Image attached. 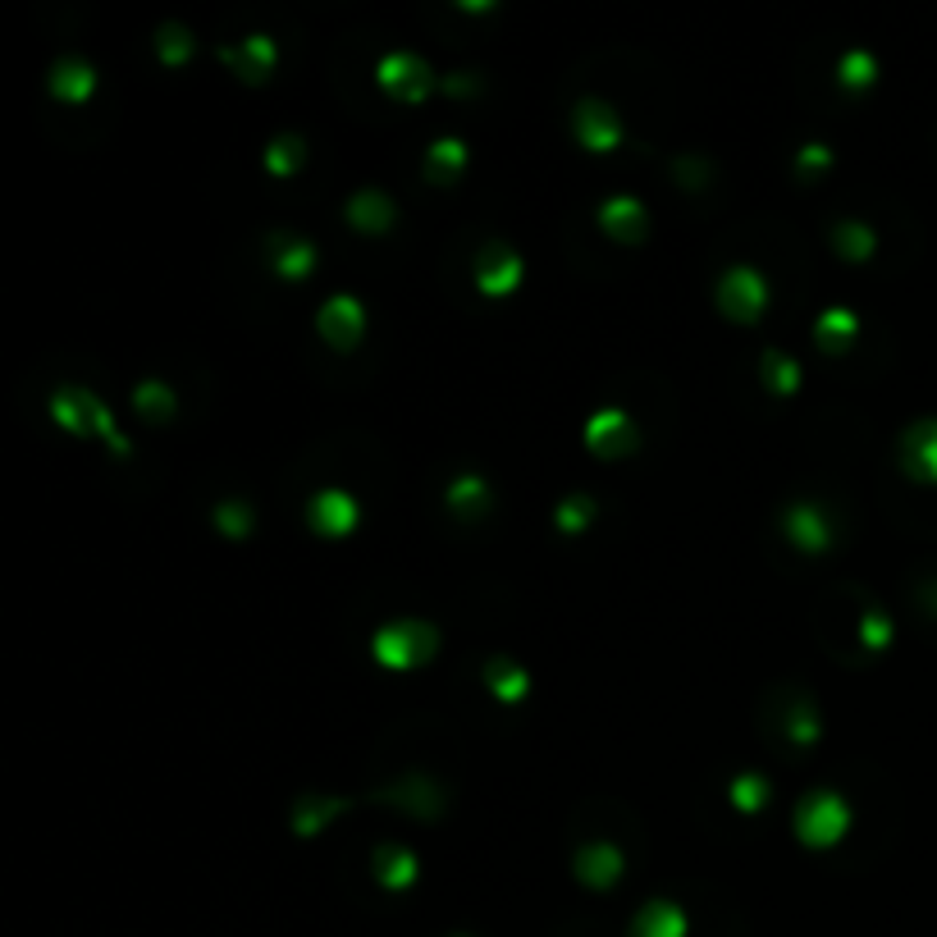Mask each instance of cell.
I'll list each match as a JSON object with an SVG mask.
<instances>
[{
	"instance_id": "obj_1",
	"label": "cell",
	"mask_w": 937,
	"mask_h": 937,
	"mask_svg": "<svg viewBox=\"0 0 937 937\" xmlns=\"http://www.w3.org/2000/svg\"><path fill=\"white\" fill-rule=\"evenodd\" d=\"M796 824H800V837L809 846H832L841 837V828H846V800H837L828 792L824 796H809L800 805V814H796Z\"/></svg>"
},
{
	"instance_id": "obj_2",
	"label": "cell",
	"mask_w": 937,
	"mask_h": 937,
	"mask_svg": "<svg viewBox=\"0 0 937 937\" xmlns=\"http://www.w3.org/2000/svg\"><path fill=\"white\" fill-rule=\"evenodd\" d=\"M431 631L426 627H416V622H394V627H384L380 636H375V654L384 663H394V668H403V663H416V658H426L431 650Z\"/></svg>"
},
{
	"instance_id": "obj_3",
	"label": "cell",
	"mask_w": 937,
	"mask_h": 937,
	"mask_svg": "<svg viewBox=\"0 0 937 937\" xmlns=\"http://www.w3.org/2000/svg\"><path fill=\"white\" fill-rule=\"evenodd\" d=\"M722 302H728V312L750 320L754 312L764 307V284L760 275H750V270H732L728 280H722Z\"/></svg>"
},
{
	"instance_id": "obj_4",
	"label": "cell",
	"mask_w": 937,
	"mask_h": 937,
	"mask_svg": "<svg viewBox=\"0 0 937 937\" xmlns=\"http://www.w3.org/2000/svg\"><path fill=\"white\" fill-rule=\"evenodd\" d=\"M686 933V919H682V911L677 905H668V901H654V905H645V911L636 915V924H631V937H682Z\"/></svg>"
},
{
	"instance_id": "obj_5",
	"label": "cell",
	"mask_w": 937,
	"mask_h": 937,
	"mask_svg": "<svg viewBox=\"0 0 937 937\" xmlns=\"http://www.w3.org/2000/svg\"><path fill=\"white\" fill-rule=\"evenodd\" d=\"M320 325H325V339L352 344L357 329H361V307H357L352 297H335V302H329V307L320 312Z\"/></svg>"
},
{
	"instance_id": "obj_6",
	"label": "cell",
	"mask_w": 937,
	"mask_h": 937,
	"mask_svg": "<svg viewBox=\"0 0 937 937\" xmlns=\"http://www.w3.org/2000/svg\"><path fill=\"white\" fill-rule=\"evenodd\" d=\"M421 74V65L412 55H389L384 65H380V83L384 87H399V92H407V97H421L431 87V78H416Z\"/></svg>"
},
{
	"instance_id": "obj_7",
	"label": "cell",
	"mask_w": 937,
	"mask_h": 937,
	"mask_svg": "<svg viewBox=\"0 0 937 937\" xmlns=\"http://www.w3.org/2000/svg\"><path fill=\"white\" fill-rule=\"evenodd\" d=\"M618 869H622V856L613 851V846H586L581 873H586L590 887H609V883L618 879Z\"/></svg>"
},
{
	"instance_id": "obj_8",
	"label": "cell",
	"mask_w": 937,
	"mask_h": 937,
	"mask_svg": "<svg viewBox=\"0 0 937 937\" xmlns=\"http://www.w3.org/2000/svg\"><path fill=\"white\" fill-rule=\"evenodd\" d=\"M312 517H316V526L320 531H348L352 522H357V508H352V499H344V494H320L316 503H312Z\"/></svg>"
},
{
	"instance_id": "obj_9",
	"label": "cell",
	"mask_w": 937,
	"mask_h": 937,
	"mask_svg": "<svg viewBox=\"0 0 937 937\" xmlns=\"http://www.w3.org/2000/svg\"><path fill=\"white\" fill-rule=\"evenodd\" d=\"M792 535L805 544V549H819V544H824V522H819V512H814V508H796V512H792Z\"/></svg>"
},
{
	"instance_id": "obj_10",
	"label": "cell",
	"mask_w": 937,
	"mask_h": 937,
	"mask_svg": "<svg viewBox=\"0 0 937 937\" xmlns=\"http://www.w3.org/2000/svg\"><path fill=\"white\" fill-rule=\"evenodd\" d=\"M412 873H416V864H412V856H403V851H389V856L380 860V879H384L389 887H407Z\"/></svg>"
},
{
	"instance_id": "obj_11",
	"label": "cell",
	"mask_w": 937,
	"mask_h": 937,
	"mask_svg": "<svg viewBox=\"0 0 937 937\" xmlns=\"http://www.w3.org/2000/svg\"><path fill=\"white\" fill-rule=\"evenodd\" d=\"M636 220H641V206L631 201V197H618V201H609V206H603V225H609L613 233H622V229H636Z\"/></svg>"
},
{
	"instance_id": "obj_12",
	"label": "cell",
	"mask_w": 937,
	"mask_h": 937,
	"mask_svg": "<svg viewBox=\"0 0 937 937\" xmlns=\"http://www.w3.org/2000/svg\"><path fill=\"white\" fill-rule=\"evenodd\" d=\"M55 74H59V78H55V92H59V97H83L87 87H92V74H87L83 65H59Z\"/></svg>"
},
{
	"instance_id": "obj_13",
	"label": "cell",
	"mask_w": 937,
	"mask_h": 937,
	"mask_svg": "<svg viewBox=\"0 0 937 937\" xmlns=\"http://www.w3.org/2000/svg\"><path fill=\"white\" fill-rule=\"evenodd\" d=\"M851 329H856V320L846 316V312H828V316L819 320V339H824V344H832V339H851Z\"/></svg>"
},
{
	"instance_id": "obj_14",
	"label": "cell",
	"mask_w": 937,
	"mask_h": 937,
	"mask_svg": "<svg viewBox=\"0 0 937 937\" xmlns=\"http://www.w3.org/2000/svg\"><path fill=\"white\" fill-rule=\"evenodd\" d=\"M732 796L741 800V809H760V800H764V782H760V777H741L737 787H732Z\"/></svg>"
},
{
	"instance_id": "obj_15",
	"label": "cell",
	"mask_w": 937,
	"mask_h": 937,
	"mask_svg": "<svg viewBox=\"0 0 937 937\" xmlns=\"http://www.w3.org/2000/svg\"><path fill=\"white\" fill-rule=\"evenodd\" d=\"M522 690H526V677L517 668L499 677V695H503V700H522Z\"/></svg>"
},
{
	"instance_id": "obj_16",
	"label": "cell",
	"mask_w": 937,
	"mask_h": 937,
	"mask_svg": "<svg viewBox=\"0 0 937 937\" xmlns=\"http://www.w3.org/2000/svg\"><path fill=\"white\" fill-rule=\"evenodd\" d=\"M586 517H590V503H581V499H571V503L563 508V517H558V526H567V531H571V526H581Z\"/></svg>"
},
{
	"instance_id": "obj_17",
	"label": "cell",
	"mask_w": 937,
	"mask_h": 937,
	"mask_svg": "<svg viewBox=\"0 0 937 937\" xmlns=\"http://www.w3.org/2000/svg\"><path fill=\"white\" fill-rule=\"evenodd\" d=\"M841 69H846V74H841L846 83H864V78H869V59H864V55H851Z\"/></svg>"
}]
</instances>
